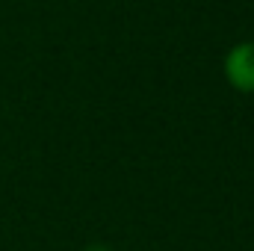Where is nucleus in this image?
Here are the masks:
<instances>
[{"label":"nucleus","instance_id":"nucleus-1","mask_svg":"<svg viewBox=\"0 0 254 251\" xmlns=\"http://www.w3.org/2000/svg\"><path fill=\"white\" fill-rule=\"evenodd\" d=\"M222 74L228 86L240 95H254V39L237 42L225 60H222Z\"/></svg>","mask_w":254,"mask_h":251}]
</instances>
